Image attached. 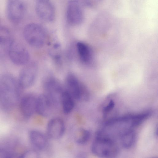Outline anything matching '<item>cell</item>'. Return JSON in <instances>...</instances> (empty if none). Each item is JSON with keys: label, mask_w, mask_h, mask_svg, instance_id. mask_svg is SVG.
<instances>
[{"label": "cell", "mask_w": 158, "mask_h": 158, "mask_svg": "<svg viewBox=\"0 0 158 158\" xmlns=\"http://www.w3.org/2000/svg\"><path fill=\"white\" fill-rule=\"evenodd\" d=\"M21 87L18 81L12 75L6 74L0 78V106L5 111H9L18 99Z\"/></svg>", "instance_id": "cell-1"}, {"label": "cell", "mask_w": 158, "mask_h": 158, "mask_svg": "<svg viewBox=\"0 0 158 158\" xmlns=\"http://www.w3.org/2000/svg\"><path fill=\"white\" fill-rule=\"evenodd\" d=\"M91 150L97 156L113 158L118 155L119 149L116 141L97 132L92 145Z\"/></svg>", "instance_id": "cell-2"}, {"label": "cell", "mask_w": 158, "mask_h": 158, "mask_svg": "<svg viewBox=\"0 0 158 158\" xmlns=\"http://www.w3.org/2000/svg\"><path fill=\"white\" fill-rule=\"evenodd\" d=\"M23 35L27 43L35 48L41 47L45 41L46 34L44 29L35 23L27 24L23 29Z\"/></svg>", "instance_id": "cell-3"}, {"label": "cell", "mask_w": 158, "mask_h": 158, "mask_svg": "<svg viewBox=\"0 0 158 158\" xmlns=\"http://www.w3.org/2000/svg\"><path fill=\"white\" fill-rule=\"evenodd\" d=\"M67 91L74 99L82 101H87L89 99L90 95L87 88L81 84L77 77L72 74H69L66 79Z\"/></svg>", "instance_id": "cell-4"}, {"label": "cell", "mask_w": 158, "mask_h": 158, "mask_svg": "<svg viewBox=\"0 0 158 158\" xmlns=\"http://www.w3.org/2000/svg\"><path fill=\"white\" fill-rule=\"evenodd\" d=\"M26 7L23 0H8L6 6V14L11 22L18 24L23 18Z\"/></svg>", "instance_id": "cell-5"}, {"label": "cell", "mask_w": 158, "mask_h": 158, "mask_svg": "<svg viewBox=\"0 0 158 158\" xmlns=\"http://www.w3.org/2000/svg\"><path fill=\"white\" fill-rule=\"evenodd\" d=\"M8 55L12 62L17 65H25L30 59L27 49L20 43L14 40L10 46Z\"/></svg>", "instance_id": "cell-6"}, {"label": "cell", "mask_w": 158, "mask_h": 158, "mask_svg": "<svg viewBox=\"0 0 158 158\" xmlns=\"http://www.w3.org/2000/svg\"><path fill=\"white\" fill-rule=\"evenodd\" d=\"M67 23L72 26L80 24L83 19V14L80 2L77 0H69L66 10Z\"/></svg>", "instance_id": "cell-7"}, {"label": "cell", "mask_w": 158, "mask_h": 158, "mask_svg": "<svg viewBox=\"0 0 158 158\" xmlns=\"http://www.w3.org/2000/svg\"><path fill=\"white\" fill-rule=\"evenodd\" d=\"M21 71L18 82L21 88H27L33 85L37 73V67L34 62L28 63Z\"/></svg>", "instance_id": "cell-8"}, {"label": "cell", "mask_w": 158, "mask_h": 158, "mask_svg": "<svg viewBox=\"0 0 158 158\" xmlns=\"http://www.w3.org/2000/svg\"><path fill=\"white\" fill-rule=\"evenodd\" d=\"M35 10L38 17L44 21L51 22L55 19V9L50 0H37Z\"/></svg>", "instance_id": "cell-9"}, {"label": "cell", "mask_w": 158, "mask_h": 158, "mask_svg": "<svg viewBox=\"0 0 158 158\" xmlns=\"http://www.w3.org/2000/svg\"><path fill=\"white\" fill-rule=\"evenodd\" d=\"M44 88L47 95L56 104L60 102L62 94L64 91L60 84L55 78H49L44 82Z\"/></svg>", "instance_id": "cell-10"}, {"label": "cell", "mask_w": 158, "mask_h": 158, "mask_svg": "<svg viewBox=\"0 0 158 158\" xmlns=\"http://www.w3.org/2000/svg\"><path fill=\"white\" fill-rule=\"evenodd\" d=\"M56 105L46 94H41L37 97L35 112L41 116H48Z\"/></svg>", "instance_id": "cell-11"}, {"label": "cell", "mask_w": 158, "mask_h": 158, "mask_svg": "<svg viewBox=\"0 0 158 158\" xmlns=\"http://www.w3.org/2000/svg\"><path fill=\"white\" fill-rule=\"evenodd\" d=\"M65 131L64 122L61 119L55 118L50 120L47 126V134L48 137L53 139L60 138Z\"/></svg>", "instance_id": "cell-12"}, {"label": "cell", "mask_w": 158, "mask_h": 158, "mask_svg": "<svg viewBox=\"0 0 158 158\" xmlns=\"http://www.w3.org/2000/svg\"><path fill=\"white\" fill-rule=\"evenodd\" d=\"M37 97L32 94H28L23 96L20 103V109L23 115L28 118L36 112Z\"/></svg>", "instance_id": "cell-13"}, {"label": "cell", "mask_w": 158, "mask_h": 158, "mask_svg": "<svg viewBox=\"0 0 158 158\" xmlns=\"http://www.w3.org/2000/svg\"><path fill=\"white\" fill-rule=\"evenodd\" d=\"M13 40L10 31L5 27L0 26V58L8 55L9 48Z\"/></svg>", "instance_id": "cell-14"}, {"label": "cell", "mask_w": 158, "mask_h": 158, "mask_svg": "<svg viewBox=\"0 0 158 158\" xmlns=\"http://www.w3.org/2000/svg\"><path fill=\"white\" fill-rule=\"evenodd\" d=\"M29 138L31 144L37 149L43 150L48 145V140L45 135L41 132L36 130L31 131Z\"/></svg>", "instance_id": "cell-15"}, {"label": "cell", "mask_w": 158, "mask_h": 158, "mask_svg": "<svg viewBox=\"0 0 158 158\" xmlns=\"http://www.w3.org/2000/svg\"><path fill=\"white\" fill-rule=\"evenodd\" d=\"M76 47L78 55L81 61L85 63H90L93 59V53L90 47L87 44L82 42H78Z\"/></svg>", "instance_id": "cell-16"}, {"label": "cell", "mask_w": 158, "mask_h": 158, "mask_svg": "<svg viewBox=\"0 0 158 158\" xmlns=\"http://www.w3.org/2000/svg\"><path fill=\"white\" fill-rule=\"evenodd\" d=\"M119 139L122 146L124 148L128 149L135 144L136 135L133 129H130L123 133Z\"/></svg>", "instance_id": "cell-17"}, {"label": "cell", "mask_w": 158, "mask_h": 158, "mask_svg": "<svg viewBox=\"0 0 158 158\" xmlns=\"http://www.w3.org/2000/svg\"><path fill=\"white\" fill-rule=\"evenodd\" d=\"M74 99L66 90L64 91L62 94L60 102L63 110L65 114H69L73 109L75 102Z\"/></svg>", "instance_id": "cell-18"}, {"label": "cell", "mask_w": 158, "mask_h": 158, "mask_svg": "<svg viewBox=\"0 0 158 158\" xmlns=\"http://www.w3.org/2000/svg\"><path fill=\"white\" fill-rule=\"evenodd\" d=\"M90 136V132L89 130L80 128L76 132L75 139L77 143L79 144H83L88 141Z\"/></svg>", "instance_id": "cell-19"}, {"label": "cell", "mask_w": 158, "mask_h": 158, "mask_svg": "<svg viewBox=\"0 0 158 158\" xmlns=\"http://www.w3.org/2000/svg\"><path fill=\"white\" fill-rule=\"evenodd\" d=\"M115 103L112 99H110L107 103L104 106L102 109V113L104 118L106 116L113 110L115 106Z\"/></svg>", "instance_id": "cell-20"}, {"label": "cell", "mask_w": 158, "mask_h": 158, "mask_svg": "<svg viewBox=\"0 0 158 158\" xmlns=\"http://www.w3.org/2000/svg\"><path fill=\"white\" fill-rule=\"evenodd\" d=\"M39 154L36 151L29 150L23 153L21 155V157L23 158H37L39 157Z\"/></svg>", "instance_id": "cell-21"}]
</instances>
